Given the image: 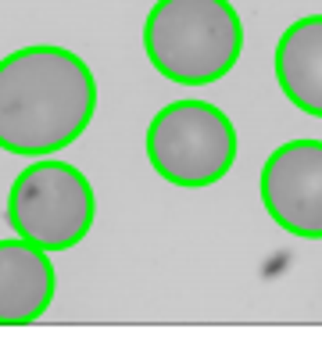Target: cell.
Listing matches in <instances>:
<instances>
[{"label":"cell","mask_w":322,"mask_h":351,"mask_svg":"<svg viewBox=\"0 0 322 351\" xmlns=\"http://www.w3.org/2000/svg\"><path fill=\"white\" fill-rule=\"evenodd\" d=\"M97 79L69 47L32 43L0 58V151L51 158L90 130Z\"/></svg>","instance_id":"6da1fadb"},{"label":"cell","mask_w":322,"mask_h":351,"mask_svg":"<svg viewBox=\"0 0 322 351\" xmlns=\"http://www.w3.org/2000/svg\"><path fill=\"white\" fill-rule=\"evenodd\" d=\"M143 51L169 83L208 86L240 61L244 22L230 0H154L143 22Z\"/></svg>","instance_id":"7a4b0ae2"},{"label":"cell","mask_w":322,"mask_h":351,"mask_svg":"<svg viewBox=\"0 0 322 351\" xmlns=\"http://www.w3.org/2000/svg\"><path fill=\"white\" fill-rule=\"evenodd\" d=\"M236 125L212 101H172L147 125V162L172 186L201 190L236 165Z\"/></svg>","instance_id":"3957f363"},{"label":"cell","mask_w":322,"mask_h":351,"mask_svg":"<svg viewBox=\"0 0 322 351\" xmlns=\"http://www.w3.org/2000/svg\"><path fill=\"white\" fill-rule=\"evenodd\" d=\"M97 197L83 172L58 158H40L18 172L8 194V222L43 251H69L86 241Z\"/></svg>","instance_id":"277c9868"},{"label":"cell","mask_w":322,"mask_h":351,"mask_svg":"<svg viewBox=\"0 0 322 351\" xmlns=\"http://www.w3.org/2000/svg\"><path fill=\"white\" fill-rule=\"evenodd\" d=\"M262 204L280 230L322 241V140H286L262 165Z\"/></svg>","instance_id":"5b68a950"},{"label":"cell","mask_w":322,"mask_h":351,"mask_svg":"<svg viewBox=\"0 0 322 351\" xmlns=\"http://www.w3.org/2000/svg\"><path fill=\"white\" fill-rule=\"evenodd\" d=\"M51 251L25 241H0V326H29L54 301Z\"/></svg>","instance_id":"8992f818"},{"label":"cell","mask_w":322,"mask_h":351,"mask_svg":"<svg viewBox=\"0 0 322 351\" xmlns=\"http://www.w3.org/2000/svg\"><path fill=\"white\" fill-rule=\"evenodd\" d=\"M276 83L304 115L322 119V14H304L276 43Z\"/></svg>","instance_id":"52a82bcc"}]
</instances>
